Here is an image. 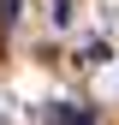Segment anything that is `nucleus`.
<instances>
[{"mask_svg":"<svg viewBox=\"0 0 119 125\" xmlns=\"http://www.w3.org/2000/svg\"><path fill=\"white\" fill-rule=\"evenodd\" d=\"M48 119H66V125H89V113H78V107H48Z\"/></svg>","mask_w":119,"mask_h":125,"instance_id":"1","label":"nucleus"},{"mask_svg":"<svg viewBox=\"0 0 119 125\" xmlns=\"http://www.w3.org/2000/svg\"><path fill=\"white\" fill-rule=\"evenodd\" d=\"M18 18V0H0V24H12Z\"/></svg>","mask_w":119,"mask_h":125,"instance_id":"2","label":"nucleus"},{"mask_svg":"<svg viewBox=\"0 0 119 125\" xmlns=\"http://www.w3.org/2000/svg\"><path fill=\"white\" fill-rule=\"evenodd\" d=\"M48 12H54V24H66V18H71V6H66V0H54Z\"/></svg>","mask_w":119,"mask_h":125,"instance_id":"3","label":"nucleus"}]
</instances>
